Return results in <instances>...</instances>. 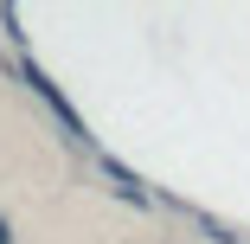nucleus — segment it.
<instances>
[{
	"instance_id": "f03ea898",
	"label": "nucleus",
	"mask_w": 250,
	"mask_h": 244,
	"mask_svg": "<svg viewBox=\"0 0 250 244\" xmlns=\"http://www.w3.org/2000/svg\"><path fill=\"white\" fill-rule=\"evenodd\" d=\"M0 244H13V231H7V219H0Z\"/></svg>"
},
{
	"instance_id": "f257e3e1",
	"label": "nucleus",
	"mask_w": 250,
	"mask_h": 244,
	"mask_svg": "<svg viewBox=\"0 0 250 244\" xmlns=\"http://www.w3.org/2000/svg\"><path fill=\"white\" fill-rule=\"evenodd\" d=\"M20 71H26V84H32V90L45 96V110H52V116H58V122L71 129V141H90V135H83V122H77V110H71V103H64V96H58V84H52V77H45L39 65H20Z\"/></svg>"
}]
</instances>
